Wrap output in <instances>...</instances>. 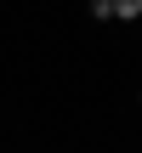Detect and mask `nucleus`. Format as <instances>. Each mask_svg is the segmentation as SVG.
Listing matches in <instances>:
<instances>
[{
    "instance_id": "3",
    "label": "nucleus",
    "mask_w": 142,
    "mask_h": 153,
    "mask_svg": "<svg viewBox=\"0 0 142 153\" xmlns=\"http://www.w3.org/2000/svg\"><path fill=\"white\" fill-rule=\"evenodd\" d=\"M137 102H142V91H137Z\"/></svg>"
},
{
    "instance_id": "1",
    "label": "nucleus",
    "mask_w": 142,
    "mask_h": 153,
    "mask_svg": "<svg viewBox=\"0 0 142 153\" xmlns=\"http://www.w3.org/2000/svg\"><path fill=\"white\" fill-rule=\"evenodd\" d=\"M114 17H125V23L142 17V0H114Z\"/></svg>"
},
{
    "instance_id": "2",
    "label": "nucleus",
    "mask_w": 142,
    "mask_h": 153,
    "mask_svg": "<svg viewBox=\"0 0 142 153\" xmlns=\"http://www.w3.org/2000/svg\"><path fill=\"white\" fill-rule=\"evenodd\" d=\"M91 17H114V0H91Z\"/></svg>"
}]
</instances>
